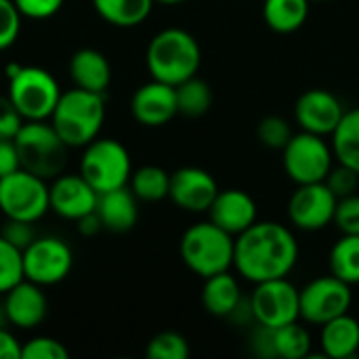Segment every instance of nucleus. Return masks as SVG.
Masks as SVG:
<instances>
[{
	"label": "nucleus",
	"mask_w": 359,
	"mask_h": 359,
	"mask_svg": "<svg viewBox=\"0 0 359 359\" xmlns=\"http://www.w3.org/2000/svg\"><path fill=\"white\" fill-rule=\"evenodd\" d=\"M21 13L13 0H0V50L11 48L21 32Z\"/></svg>",
	"instance_id": "f704fd0d"
},
{
	"label": "nucleus",
	"mask_w": 359,
	"mask_h": 359,
	"mask_svg": "<svg viewBox=\"0 0 359 359\" xmlns=\"http://www.w3.org/2000/svg\"><path fill=\"white\" fill-rule=\"evenodd\" d=\"M332 143L313 133H297L282 149V164L288 179L297 185L326 181L334 164Z\"/></svg>",
	"instance_id": "0eeeda50"
},
{
	"label": "nucleus",
	"mask_w": 359,
	"mask_h": 359,
	"mask_svg": "<svg viewBox=\"0 0 359 359\" xmlns=\"http://www.w3.org/2000/svg\"><path fill=\"white\" fill-rule=\"evenodd\" d=\"M322 353L330 359H349L359 351V322L345 313L322 326Z\"/></svg>",
	"instance_id": "5701e85b"
},
{
	"label": "nucleus",
	"mask_w": 359,
	"mask_h": 359,
	"mask_svg": "<svg viewBox=\"0 0 359 359\" xmlns=\"http://www.w3.org/2000/svg\"><path fill=\"white\" fill-rule=\"evenodd\" d=\"M250 349L255 355L263 359H273L276 355V345H273V328H267V326H261L257 324V328L252 330L250 334Z\"/></svg>",
	"instance_id": "a19ab883"
},
{
	"label": "nucleus",
	"mask_w": 359,
	"mask_h": 359,
	"mask_svg": "<svg viewBox=\"0 0 359 359\" xmlns=\"http://www.w3.org/2000/svg\"><path fill=\"white\" fill-rule=\"evenodd\" d=\"M242 301H244L242 288H240L236 276H231L229 271H223V273H217V276H210L204 280L202 305L210 316L231 318Z\"/></svg>",
	"instance_id": "4be33fe9"
},
{
	"label": "nucleus",
	"mask_w": 359,
	"mask_h": 359,
	"mask_svg": "<svg viewBox=\"0 0 359 359\" xmlns=\"http://www.w3.org/2000/svg\"><path fill=\"white\" fill-rule=\"evenodd\" d=\"M8 99L23 120H50L61 88L55 76L36 65H8Z\"/></svg>",
	"instance_id": "423d86ee"
},
{
	"label": "nucleus",
	"mask_w": 359,
	"mask_h": 359,
	"mask_svg": "<svg viewBox=\"0 0 359 359\" xmlns=\"http://www.w3.org/2000/svg\"><path fill=\"white\" fill-rule=\"evenodd\" d=\"M50 208L46 179L19 168L0 179V210L6 219L36 223Z\"/></svg>",
	"instance_id": "1a4fd4ad"
},
{
	"label": "nucleus",
	"mask_w": 359,
	"mask_h": 359,
	"mask_svg": "<svg viewBox=\"0 0 359 359\" xmlns=\"http://www.w3.org/2000/svg\"><path fill=\"white\" fill-rule=\"evenodd\" d=\"M80 175L97 189V194L124 187L133 175L130 154L116 139H95L84 147Z\"/></svg>",
	"instance_id": "6e6552de"
},
{
	"label": "nucleus",
	"mask_w": 359,
	"mask_h": 359,
	"mask_svg": "<svg viewBox=\"0 0 359 359\" xmlns=\"http://www.w3.org/2000/svg\"><path fill=\"white\" fill-rule=\"evenodd\" d=\"M23 17L29 19H48L61 11L65 0H13Z\"/></svg>",
	"instance_id": "ea45409f"
},
{
	"label": "nucleus",
	"mask_w": 359,
	"mask_h": 359,
	"mask_svg": "<svg viewBox=\"0 0 359 359\" xmlns=\"http://www.w3.org/2000/svg\"><path fill=\"white\" fill-rule=\"evenodd\" d=\"M299 261V242L282 223L257 221L246 231L236 236L233 267L238 273L252 282H267L288 278Z\"/></svg>",
	"instance_id": "f257e3e1"
},
{
	"label": "nucleus",
	"mask_w": 359,
	"mask_h": 359,
	"mask_svg": "<svg viewBox=\"0 0 359 359\" xmlns=\"http://www.w3.org/2000/svg\"><path fill=\"white\" fill-rule=\"evenodd\" d=\"M13 141L21 168L46 181L65 170L69 145L59 137L53 124H46V120H25Z\"/></svg>",
	"instance_id": "39448f33"
},
{
	"label": "nucleus",
	"mask_w": 359,
	"mask_h": 359,
	"mask_svg": "<svg viewBox=\"0 0 359 359\" xmlns=\"http://www.w3.org/2000/svg\"><path fill=\"white\" fill-rule=\"evenodd\" d=\"M130 189L137 196V200L160 202L168 198L170 175L160 166H141L130 175Z\"/></svg>",
	"instance_id": "cd10ccee"
},
{
	"label": "nucleus",
	"mask_w": 359,
	"mask_h": 359,
	"mask_svg": "<svg viewBox=\"0 0 359 359\" xmlns=\"http://www.w3.org/2000/svg\"><path fill=\"white\" fill-rule=\"evenodd\" d=\"M276 355L282 359H303L311 355V334L305 326L290 322L273 330Z\"/></svg>",
	"instance_id": "c756f323"
},
{
	"label": "nucleus",
	"mask_w": 359,
	"mask_h": 359,
	"mask_svg": "<svg viewBox=\"0 0 359 359\" xmlns=\"http://www.w3.org/2000/svg\"><path fill=\"white\" fill-rule=\"evenodd\" d=\"M217 194L219 185L215 177L204 168L183 166L170 175L168 198L187 212H208Z\"/></svg>",
	"instance_id": "dca6fc26"
},
{
	"label": "nucleus",
	"mask_w": 359,
	"mask_h": 359,
	"mask_svg": "<svg viewBox=\"0 0 359 359\" xmlns=\"http://www.w3.org/2000/svg\"><path fill=\"white\" fill-rule=\"evenodd\" d=\"M4 309L8 324L21 330H32L44 322L48 313V301L42 292V286L21 280L4 294Z\"/></svg>",
	"instance_id": "a211bd4d"
},
{
	"label": "nucleus",
	"mask_w": 359,
	"mask_h": 359,
	"mask_svg": "<svg viewBox=\"0 0 359 359\" xmlns=\"http://www.w3.org/2000/svg\"><path fill=\"white\" fill-rule=\"evenodd\" d=\"M34 223L29 221H19V219H8L4 223V227L0 229V236L4 240H8L13 246H17L19 250H25L34 240H36V231L32 227Z\"/></svg>",
	"instance_id": "4c0bfd02"
},
{
	"label": "nucleus",
	"mask_w": 359,
	"mask_h": 359,
	"mask_svg": "<svg viewBox=\"0 0 359 359\" xmlns=\"http://www.w3.org/2000/svg\"><path fill=\"white\" fill-rule=\"evenodd\" d=\"M74 265L72 248L55 236L36 238L23 250V276L38 286H55L63 282Z\"/></svg>",
	"instance_id": "f8f14e48"
},
{
	"label": "nucleus",
	"mask_w": 359,
	"mask_h": 359,
	"mask_svg": "<svg viewBox=\"0 0 359 359\" xmlns=\"http://www.w3.org/2000/svg\"><path fill=\"white\" fill-rule=\"evenodd\" d=\"M130 111L133 118L143 126H164L179 114L177 88L151 78V82H145L135 90L130 99Z\"/></svg>",
	"instance_id": "f3484780"
},
{
	"label": "nucleus",
	"mask_w": 359,
	"mask_h": 359,
	"mask_svg": "<svg viewBox=\"0 0 359 359\" xmlns=\"http://www.w3.org/2000/svg\"><path fill=\"white\" fill-rule=\"evenodd\" d=\"M208 215L215 225L229 231L231 236H240L257 223V202L242 189H219L212 206L208 208Z\"/></svg>",
	"instance_id": "6ab92c4d"
},
{
	"label": "nucleus",
	"mask_w": 359,
	"mask_h": 359,
	"mask_svg": "<svg viewBox=\"0 0 359 359\" xmlns=\"http://www.w3.org/2000/svg\"><path fill=\"white\" fill-rule=\"evenodd\" d=\"M154 2H162V4H181L185 0H154Z\"/></svg>",
	"instance_id": "49530a36"
},
{
	"label": "nucleus",
	"mask_w": 359,
	"mask_h": 359,
	"mask_svg": "<svg viewBox=\"0 0 359 359\" xmlns=\"http://www.w3.org/2000/svg\"><path fill=\"white\" fill-rule=\"evenodd\" d=\"M93 6L109 25L135 27L149 17L154 0H93Z\"/></svg>",
	"instance_id": "393cba45"
},
{
	"label": "nucleus",
	"mask_w": 359,
	"mask_h": 359,
	"mask_svg": "<svg viewBox=\"0 0 359 359\" xmlns=\"http://www.w3.org/2000/svg\"><path fill=\"white\" fill-rule=\"evenodd\" d=\"M0 359H21V343L4 328H0Z\"/></svg>",
	"instance_id": "37998d69"
},
{
	"label": "nucleus",
	"mask_w": 359,
	"mask_h": 359,
	"mask_svg": "<svg viewBox=\"0 0 359 359\" xmlns=\"http://www.w3.org/2000/svg\"><path fill=\"white\" fill-rule=\"evenodd\" d=\"M76 223H78V231L82 236H95V233H99L103 229V223H101L97 210L90 212V215H86V217H82V219H78Z\"/></svg>",
	"instance_id": "c03bdc74"
},
{
	"label": "nucleus",
	"mask_w": 359,
	"mask_h": 359,
	"mask_svg": "<svg viewBox=\"0 0 359 359\" xmlns=\"http://www.w3.org/2000/svg\"><path fill=\"white\" fill-rule=\"evenodd\" d=\"M21 162H19V154L15 147L13 139H0V179L19 170Z\"/></svg>",
	"instance_id": "79ce46f5"
},
{
	"label": "nucleus",
	"mask_w": 359,
	"mask_h": 359,
	"mask_svg": "<svg viewBox=\"0 0 359 359\" xmlns=\"http://www.w3.org/2000/svg\"><path fill=\"white\" fill-rule=\"evenodd\" d=\"M21 359H69V351L57 339L36 337L21 345Z\"/></svg>",
	"instance_id": "72a5a7b5"
},
{
	"label": "nucleus",
	"mask_w": 359,
	"mask_h": 359,
	"mask_svg": "<svg viewBox=\"0 0 359 359\" xmlns=\"http://www.w3.org/2000/svg\"><path fill=\"white\" fill-rule=\"evenodd\" d=\"M309 2H326V0H309Z\"/></svg>",
	"instance_id": "de8ad7c7"
},
{
	"label": "nucleus",
	"mask_w": 359,
	"mask_h": 359,
	"mask_svg": "<svg viewBox=\"0 0 359 359\" xmlns=\"http://www.w3.org/2000/svg\"><path fill=\"white\" fill-rule=\"evenodd\" d=\"M0 215H2V210H0Z\"/></svg>",
	"instance_id": "09e8293b"
},
{
	"label": "nucleus",
	"mask_w": 359,
	"mask_h": 359,
	"mask_svg": "<svg viewBox=\"0 0 359 359\" xmlns=\"http://www.w3.org/2000/svg\"><path fill=\"white\" fill-rule=\"evenodd\" d=\"M103 120V95L78 86L74 90L61 93V99L50 116V124L69 147H86L90 141H95L99 137Z\"/></svg>",
	"instance_id": "20e7f679"
},
{
	"label": "nucleus",
	"mask_w": 359,
	"mask_h": 359,
	"mask_svg": "<svg viewBox=\"0 0 359 359\" xmlns=\"http://www.w3.org/2000/svg\"><path fill=\"white\" fill-rule=\"evenodd\" d=\"M50 210L61 219L78 221L97 210L99 194L82 175H59L48 185Z\"/></svg>",
	"instance_id": "2eb2a0df"
},
{
	"label": "nucleus",
	"mask_w": 359,
	"mask_h": 359,
	"mask_svg": "<svg viewBox=\"0 0 359 359\" xmlns=\"http://www.w3.org/2000/svg\"><path fill=\"white\" fill-rule=\"evenodd\" d=\"M345 107L341 99L326 88H309L305 90L294 105V120L301 130L313 133L320 137H332L339 122L345 116Z\"/></svg>",
	"instance_id": "4468645a"
},
{
	"label": "nucleus",
	"mask_w": 359,
	"mask_h": 359,
	"mask_svg": "<svg viewBox=\"0 0 359 359\" xmlns=\"http://www.w3.org/2000/svg\"><path fill=\"white\" fill-rule=\"evenodd\" d=\"M179 250L185 267L206 280L233 267L236 236L221 229L212 221H202L183 233Z\"/></svg>",
	"instance_id": "7ed1b4c3"
},
{
	"label": "nucleus",
	"mask_w": 359,
	"mask_h": 359,
	"mask_svg": "<svg viewBox=\"0 0 359 359\" xmlns=\"http://www.w3.org/2000/svg\"><path fill=\"white\" fill-rule=\"evenodd\" d=\"M145 63L154 80L177 86L198 74L202 50L187 29L166 27L149 40Z\"/></svg>",
	"instance_id": "f03ea898"
},
{
	"label": "nucleus",
	"mask_w": 359,
	"mask_h": 359,
	"mask_svg": "<svg viewBox=\"0 0 359 359\" xmlns=\"http://www.w3.org/2000/svg\"><path fill=\"white\" fill-rule=\"evenodd\" d=\"M252 320L267 328H280L301 318V290L288 278L255 284L248 299Z\"/></svg>",
	"instance_id": "9d476101"
},
{
	"label": "nucleus",
	"mask_w": 359,
	"mask_h": 359,
	"mask_svg": "<svg viewBox=\"0 0 359 359\" xmlns=\"http://www.w3.org/2000/svg\"><path fill=\"white\" fill-rule=\"evenodd\" d=\"M292 128H290V122L282 116H265L259 126H257V137L259 141L269 147V149H284L286 143L292 139Z\"/></svg>",
	"instance_id": "473e14b6"
},
{
	"label": "nucleus",
	"mask_w": 359,
	"mask_h": 359,
	"mask_svg": "<svg viewBox=\"0 0 359 359\" xmlns=\"http://www.w3.org/2000/svg\"><path fill=\"white\" fill-rule=\"evenodd\" d=\"M309 4V0H265L263 19L269 29L278 34H292L305 25Z\"/></svg>",
	"instance_id": "b1692460"
},
{
	"label": "nucleus",
	"mask_w": 359,
	"mask_h": 359,
	"mask_svg": "<svg viewBox=\"0 0 359 359\" xmlns=\"http://www.w3.org/2000/svg\"><path fill=\"white\" fill-rule=\"evenodd\" d=\"M69 74L78 88L103 95L111 82V65L97 48H80L69 59Z\"/></svg>",
	"instance_id": "412c9836"
},
{
	"label": "nucleus",
	"mask_w": 359,
	"mask_h": 359,
	"mask_svg": "<svg viewBox=\"0 0 359 359\" xmlns=\"http://www.w3.org/2000/svg\"><path fill=\"white\" fill-rule=\"evenodd\" d=\"M337 229L343 236H359V196H347L337 202L334 221Z\"/></svg>",
	"instance_id": "c9c22d12"
},
{
	"label": "nucleus",
	"mask_w": 359,
	"mask_h": 359,
	"mask_svg": "<svg viewBox=\"0 0 359 359\" xmlns=\"http://www.w3.org/2000/svg\"><path fill=\"white\" fill-rule=\"evenodd\" d=\"M330 273L349 286L359 284V236H343L332 246Z\"/></svg>",
	"instance_id": "c85d7f7f"
},
{
	"label": "nucleus",
	"mask_w": 359,
	"mask_h": 359,
	"mask_svg": "<svg viewBox=\"0 0 359 359\" xmlns=\"http://www.w3.org/2000/svg\"><path fill=\"white\" fill-rule=\"evenodd\" d=\"M23 122L25 120L13 105L8 95H0V139H15Z\"/></svg>",
	"instance_id": "58836bf2"
},
{
	"label": "nucleus",
	"mask_w": 359,
	"mask_h": 359,
	"mask_svg": "<svg viewBox=\"0 0 359 359\" xmlns=\"http://www.w3.org/2000/svg\"><path fill=\"white\" fill-rule=\"evenodd\" d=\"M330 143L334 158L359 175V107L345 111Z\"/></svg>",
	"instance_id": "a878e982"
},
{
	"label": "nucleus",
	"mask_w": 359,
	"mask_h": 359,
	"mask_svg": "<svg viewBox=\"0 0 359 359\" xmlns=\"http://www.w3.org/2000/svg\"><path fill=\"white\" fill-rule=\"evenodd\" d=\"M324 183L341 200V198H347V196L358 194L359 175L353 168H349V166H345V164L339 162V166H332L330 168V172H328V177H326Z\"/></svg>",
	"instance_id": "e433bc0d"
},
{
	"label": "nucleus",
	"mask_w": 359,
	"mask_h": 359,
	"mask_svg": "<svg viewBox=\"0 0 359 359\" xmlns=\"http://www.w3.org/2000/svg\"><path fill=\"white\" fill-rule=\"evenodd\" d=\"M97 215L103 223V229L114 233H126L137 225L139 219L137 196L126 185L99 194Z\"/></svg>",
	"instance_id": "aec40b11"
},
{
	"label": "nucleus",
	"mask_w": 359,
	"mask_h": 359,
	"mask_svg": "<svg viewBox=\"0 0 359 359\" xmlns=\"http://www.w3.org/2000/svg\"><path fill=\"white\" fill-rule=\"evenodd\" d=\"M177 105L179 114L187 118H200L212 107V88L206 80L191 76L185 82L177 84Z\"/></svg>",
	"instance_id": "bb28decb"
},
{
	"label": "nucleus",
	"mask_w": 359,
	"mask_h": 359,
	"mask_svg": "<svg viewBox=\"0 0 359 359\" xmlns=\"http://www.w3.org/2000/svg\"><path fill=\"white\" fill-rule=\"evenodd\" d=\"M23 276V250L13 246L8 240L0 236V294H6L13 286H17Z\"/></svg>",
	"instance_id": "7c9ffc66"
},
{
	"label": "nucleus",
	"mask_w": 359,
	"mask_h": 359,
	"mask_svg": "<svg viewBox=\"0 0 359 359\" xmlns=\"http://www.w3.org/2000/svg\"><path fill=\"white\" fill-rule=\"evenodd\" d=\"M339 198L322 183L297 185L288 200V219L301 231H320L334 221Z\"/></svg>",
	"instance_id": "ddd939ff"
},
{
	"label": "nucleus",
	"mask_w": 359,
	"mask_h": 359,
	"mask_svg": "<svg viewBox=\"0 0 359 359\" xmlns=\"http://www.w3.org/2000/svg\"><path fill=\"white\" fill-rule=\"evenodd\" d=\"M149 359H187L189 343L179 332H160L147 345Z\"/></svg>",
	"instance_id": "2f4dec72"
},
{
	"label": "nucleus",
	"mask_w": 359,
	"mask_h": 359,
	"mask_svg": "<svg viewBox=\"0 0 359 359\" xmlns=\"http://www.w3.org/2000/svg\"><path fill=\"white\" fill-rule=\"evenodd\" d=\"M353 303L351 286L337 276H322L311 280L301 290V320L324 326L326 322L349 313Z\"/></svg>",
	"instance_id": "9b49d317"
},
{
	"label": "nucleus",
	"mask_w": 359,
	"mask_h": 359,
	"mask_svg": "<svg viewBox=\"0 0 359 359\" xmlns=\"http://www.w3.org/2000/svg\"><path fill=\"white\" fill-rule=\"evenodd\" d=\"M8 324V318H6V309H4V301H0V328H4Z\"/></svg>",
	"instance_id": "a18cd8bd"
}]
</instances>
